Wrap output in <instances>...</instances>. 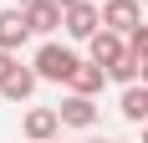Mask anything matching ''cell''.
I'll return each mask as SVG.
<instances>
[{"instance_id":"obj_1","label":"cell","mask_w":148,"mask_h":143,"mask_svg":"<svg viewBox=\"0 0 148 143\" xmlns=\"http://www.w3.org/2000/svg\"><path fill=\"white\" fill-rule=\"evenodd\" d=\"M31 67L41 72V82H72V72L82 67V56H77L72 46H56V41H46L41 51H36V61Z\"/></svg>"},{"instance_id":"obj_2","label":"cell","mask_w":148,"mask_h":143,"mask_svg":"<svg viewBox=\"0 0 148 143\" xmlns=\"http://www.w3.org/2000/svg\"><path fill=\"white\" fill-rule=\"evenodd\" d=\"M61 26H66V36H77V41H92V36L102 31V5H97V0H82V5L66 10Z\"/></svg>"},{"instance_id":"obj_3","label":"cell","mask_w":148,"mask_h":143,"mask_svg":"<svg viewBox=\"0 0 148 143\" xmlns=\"http://www.w3.org/2000/svg\"><path fill=\"white\" fill-rule=\"evenodd\" d=\"M138 5H143V0H102V26L133 36V31L143 26V10H138Z\"/></svg>"},{"instance_id":"obj_4","label":"cell","mask_w":148,"mask_h":143,"mask_svg":"<svg viewBox=\"0 0 148 143\" xmlns=\"http://www.w3.org/2000/svg\"><path fill=\"white\" fill-rule=\"evenodd\" d=\"M21 10H26V21H31V31H36V36H51V31L66 21V10H61L56 0H26Z\"/></svg>"},{"instance_id":"obj_5","label":"cell","mask_w":148,"mask_h":143,"mask_svg":"<svg viewBox=\"0 0 148 143\" xmlns=\"http://www.w3.org/2000/svg\"><path fill=\"white\" fill-rule=\"evenodd\" d=\"M56 128H66L56 107H31L26 123H21V133H26V138H36V143H51V138H56Z\"/></svg>"},{"instance_id":"obj_6","label":"cell","mask_w":148,"mask_h":143,"mask_svg":"<svg viewBox=\"0 0 148 143\" xmlns=\"http://www.w3.org/2000/svg\"><path fill=\"white\" fill-rule=\"evenodd\" d=\"M26 36H36V31H31V21H26L21 5H15V10H0V51H21Z\"/></svg>"},{"instance_id":"obj_7","label":"cell","mask_w":148,"mask_h":143,"mask_svg":"<svg viewBox=\"0 0 148 143\" xmlns=\"http://www.w3.org/2000/svg\"><path fill=\"white\" fill-rule=\"evenodd\" d=\"M87 46H92V61H102V67H118V61L128 56V41H123V31H107V26L97 31Z\"/></svg>"},{"instance_id":"obj_8","label":"cell","mask_w":148,"mask_h":143,"mask_svg":"<svg viewBox=\"0 0 148 143\" xmlns=\"http://www.w3.org/2000/svg\"><path fill=\"white\" fill-rule=\"evenodd\" d=\"M56 113H61V123H66V128H92V123H97V102H92L87 92H72Z\"/></svg>"},{"instance_id":"obj_9","label":"cell","mask_w":148,"mask_h":143,"mask_svg":"<svg viewBox=\"0 0 148 143\" xmlns=\"http://www.w3.org/2000/svg\"><path fill=\"white\" fill-rule=\"evenodd\" d=\"M102 82H107V67L102 61H82V67L72 72V92H87V97H97V92H102Z\"/></svg>"},{"instance_id":"obj_10","label":"cell","mask_w":148,"mask_h":143,"mask_svg":"<svg viewBox=\"0 0 148 143\" xmlns=\"http://www.w3.org/2000/svg\"><path fill=\"white\" fill-rule=\"evenodd\" d=\"M36 82H41V72H36V67H15L10 77H5V87H0V92H5L10 102H26L31 92H36Z\"/></svg>"},{"instance_id":"obj_11","label":"cell","mask_w":148,"mask_h":143,"mask_svg":"<svg viewBox=\"0 0 148 143\" xmlns=\"http://www.w3.org/2000/svg\"><path fill=\"white\" fill-rule=\"evenodd\" d=\"M118 113L128 118V123H148V82L143 87H123V102H118Z\"/></svg>"},{"instance_id":"obj_12","label":"cell","mask_w":148,"mask_h":143,"mask_svg":"<svg viewBox=\"0 0 148 143\" xmlns=\"http://www.w3.org/2000/svg\"><path fill=\"white\" fill-rule=\"evenodd\" d=\"M107 77H112V82H123V87H133L138 77H143V61H138L133 51H128V56H123L118 67H107Z\"/></svg>"},{"instance_id":"obj_13","label":"cell","mask_w":148,"mask_h":143,"mask_svg":"<svg viewBox=\"0 0 148 143\" xmlns=\"http://www.w3.org/2000/svg\"><path fill=\"white\" fill-rule=\"evenodd\" d=\"M128 51H133L138 61H148V26H138L133 36H128Z\"/></svg>"},{"instance_id":"obj_14","label":"cell","mask_w":148,"mask_h":143,"mask_svg":"<svg viewBox=\"0 0 148 143\" xmlns=\"http://www.w3.org/2000/svg\"><path fill=\"white\" fill-rule=\"evenodd\" d=\"M15 67H21V61H15V51H0V87H5V77H10Z\"/></svg>"},{"instance_id":"obj_15","label":"cell","mask_w":148,"mask_h":143,"mask_svg":"<svg viewBox=\"0 0 148 143\" xmlns=\"http://www.w3.org/2000/svg\"><path fill=\"white\" fill-rule=\"evenodd\" d=\"M56 5H61V10H72V5H82V0H56Z\"/></svg>"},{"instance_id":"obj_16","label":"cell","mask_w":148,"mask_h":143,"mask_svg":"<svg viewBox=\"0 0 148 143\" xmlns=\"http://www.w3.org/2000/svg\"><path fill=\"white\" fill-rule=\"evenodd\" d=\"M143 82H148V61H143Z\"/></svg>"},{"instance_id":"obj_17","label":"cell","mask_w":148,"mask_h":143,"mask_svg":"<svg viewBox=\"0 0 148 143\" xmlns=\"http://www.w3.org/2000/svg\"><path fill=\"white\" fill-rule=\"evenodd\" d=\"M87 143H107V138H87Z\"/></svg>"},{"instance_id":"obj_18","label":"cell","mask_w":148,"mask_h":143,"mask_svg":"<svg viewBox=\"0 0 148 143\" xmlns=\"http://www.w3.org/2000/svg\"><path fill=\"white\" fill-rule=\"evenodd\" d=\"M143 143H148V128H143Z\"/></svg>"},{"instance_id":"obj_19","label":"cell","mask_w":148,"mask_h":143,"mask_svg":"<svg viewBox=\"0 0 148 143\" xmlns=\"http://www.w3.org/2000/svg\"><path fill=\"white\" fill-rule=\"evenodd\" d=\"M26 143H36V138H26Z\"/></svg>"},{"instance_id":"obj_20","label":"cell","mask_w":148,"mask_h":143,"mask_svg":"<svg viewBox=\"0 0 148 143\" xmlns=\"http://www.w3.org/2000/svg\"><path fill=\"white\" fill-rule=\"evenodd\" d=\"M51 143H56V138H51Z\"/></svg>"}]
</instances>
